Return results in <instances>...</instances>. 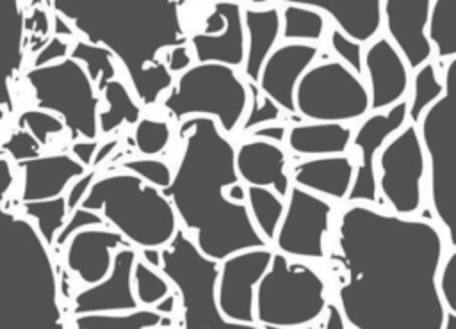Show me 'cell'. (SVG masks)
<instances>
[{
  "label": "cell",
  "mask_w": 456,
  "mask_h": 329,
  "mask_svg": "<svg viewBox=\"0 0 456 329\" xmlns=\"http://www.w3.org/2000/svg\"><path fill=\"white\" fill-rule=\"evenodd\" d=\"M5 117H7V112H5L4 108H0V124L4 123V119H5Z\"/></svg>",
  "instance_id": "cell-59"
},
{
  "label": "cell",
  "mask_w": 456,
  "mask_h": 329,
  "mask_svg": "<svg viewBox=\"0 0 456 329\" xmlns=\"http://www.w3.org/2000/svg\"><path fill=\"white\" fill-rule=\"evenodd\" d=\"M251 137L253 139H260V140H269V142H274V144H281L285 142V137H287V128L285 124H264V126H258L255 130H251Z\"/></svg>",
  "instance_id": "cell-48"
},
{
  "label": "cell",
  "mask_w": 456,
  "mask_h": 329,
  "mask_svg": "<svg viewBox=\"0 0 456 329\" xmlns=\"http://www.w3.org/2000/svg\"><path fill=\"white\" fill-rule=\"evenodd\" d=\"M280 37L285 43H319L326 30V16L312 7L287 4L280 9Z\"/></svg>",
  "instance_id": "cell-30"
},
{
  "label": "cell",
  "mask_w": 456,
  "mask_h": 329,
  "mask_svg": "<svg viewBox=\"0 0 456 329\" xmlns=\"http://www.w3.org/2000/svg\"><path fill=\"white\" fill-rule=\"evenodd\" d=\"M68 55L75 60H78L86 73L89 75L91 82L94 84L96 91L100 92L103 85L116 78V66H114V57L112 53L98 44H91L84 39L75 41V44L69 48Z\"/></svg>",
  "instance_id": "cell-34"
},
{
  "label": "cell",
  "mask_w": 456,
  "mask_h": 329,
  "mask_svg": "<svg viewBox=\"0 0 456 329\" xmlns=\"http://www.w3.org/2000/svg\"><path fill=\"white\" fill-rule=\"evenodd\" d=\"M224 194L232 203H246V185H242L240 181L228 185L224 189Z\"/></svg>",
  "instance_id": "cell-50"
},
{
  "label": "cell",
  "mask_w": 456,
  "mask_h": 329,
  "mask_svg": "<svg viewBox=\"0 0 456 329\" xmlns=\"http://www.w3.org/2000/svg\"><path fill=\"white\" fill-rule=\"evenodd\" d=\"M330 46L342 64H346L358 76L363 75V44L347 37L338 28L330 30Z\"/></svg>",
  "instance_id": "cell-41"
},
{
  "label": "cell",
  "mask_w": 456,
  "mask_h": 329,
  "mask_svg": "<svg viewBox=\"0 0 456 329\" xmlns=\"http://www.w3.org/2000/svg\"><path fill=\"white\" fill-rule=\"evenodd\" d=\"M431 0H381V28L397 48L410 71H415L433 57L426 37Z\"/></svg>",
  "instance_id": "cell-16"
},
{
  "label": "cell",
  "mask_w": 456,
  "mask_h": 329,
  "mask_svg": "<svg viewBox=\"0 0 456 329\" xmlns=\"http://www.w3.org/2000/svg\"><path fill=\"white\" fill-rule=\"evenodd\" d=\"M363 73L370 110L379 112L406 100L410 91V68L397 48L378 36L363 50Z\"/></svg>",
  "instance_id": "cell-17"
},
{
  "label": "cell",
  "mask_w": 456,
  "mask_h": 329,
  "mask_svg": "<svg viewBox=\"0 0 456 329\" xmlns=\"http://www.w3.org/2000/svg\"><path fill=\"white\" fill-rule=\"evenodd\" d=\"M246 208L262 238L271 244L285 210V199L273 189L246 185Z\"/></svg>",
  "instance_id": "cell-32"
},
{
  "label": "cell",
  "mask_w": 456,
  "mask_h": 329,
  "mask_svg": "<svg viewBox=\"0 0 456 329\" xmlns=\"http://www.w3.org/2000/svg\"><path fill=\"white\" fill-rule=\"evenodd\" d=\"M96 149H98V140H96V139H94V140H80V142H75V144H73L71 153H73V156H75L84 167H91Z\"/></svg>",
  "instance_id": "cell-49"
},
{
  "label": "cell",
  "mask_w": 456,
  "mask_h": 329,
  "mask_svg": "<svg viewBox=\"0 0 456 329\" xmlns=\"http://www.w3.org/2000/svg\"><path fill=\"white\" fill-rule=\"evenodd\" d=\"M123 167L126 169V173L135 174L137 178H141L144 183L153 185L157 189H166L171 181V169L166 162L153 158V156H144V158H134V160H126L123 162Z\"/></svg>",
  "instance_id": "cell-40"
},
{
  "label": "cell",
  "mask_w": 456,
  "mask_h": 329,
  "mask_svg": "<svg viewBox=\"0 0 456 329\" xmlns=\"http://www.w3.org/2000/svg\"><path fill=\"white\" fill-rule=\"evenodd\" d=\"M78 206L100 213L114 231L141 249L166 247L178 229L176 213L162 190L132 173L94 178Z\"/></svg>",
  "instance_id": "cell-4"
},
{
  "label": "cell",
  "mask_w": 456,
  "mask_h": 329,
  "mask_svg": "<svg viewBox=\"0 0 456 329\" xmlns=\"http://www.w3.org/2000/svg\"><path fill=\"white\" fill-rule=\"evenodd\" d=\"M411 82V94L408 103V121L410 124L419 123L420 116L424 114V110L428 107H431L444 92V82L438 76L436 66L429 60L426 64H422L420 68H417L413 71V78H410Z\"/></svg>",
  "instance_id": "cell-33"
},
{
  "label": "cell",
  "mask_w": 456,
  "mask_h": 329,
  "mask_svg": "<svg viewBox=\"0 0 456 329\" xmlns=\"http://www.w3.org/2000/svg\"><path fill=\"white\" fill-rule=\"evenodd\" d=\"M442 329H456V313H449V311H445Z\"/></svg>",
  "instance_id": "cell-56"
},
{
  "label": "cell",
  "mask_w": 456,
  "mask_h": 329,
  "mask_svg": "<svg viewBox=\"0 0 456 329\" xmlns=\"http://www.w3.org/2000/svg\"><path fill=\"white\" fill-rule=\"evenodd\" d=\"M141 254H142V261L146 265H150L151 269H157L160 267V249H141Z\"/></svg>",
  "instance_id": "cell-54"
},
{
  "label": "cell",
  "mask_w": 456,
  "mask_h": 329,
  "mask_svg": "<svg viewBox=\"0 0 456 329\" xmlns=\"http://www.w3.org/2000/svg\"><path fill=\"white\" fill-rule=\"evenodd\" d=\"M262 329H315L312 324L301 325V327H274V325H262Z\"/></svg>",
  "instance_id": "cell-57"
},
{
  "label": "cell",
  "mask_w": 456,
  "mask_h": 329,
  "mask_svg": "<svg viewBox=\"0 0 456 329\" xmlns=\"http://www.w3.org/2000/svg\"><path fill=\"white\" fill-rule=\"evenodd\" d=\"M20 208H23V215L34 222L43 242L48 247H53V240L68 217L66 197L61 196L50 201L25 203V205H20Z\"/></svg>",
  "instance_id": "cell-35"
},
{
  "label": "cell",
  "mask_w": 456,
  "mask_h": 329,
  "mask_svg": "<svg viewBox=\"0 0 456 329\" xmlns=\"http://www.w3.org/2000/svg\"><path fill=\"white\" fill-rule=\"evenodd\" d=\"M436 290L444 309L456 313V251L451 249L447 256L442 258L436 272Z\"/></svg>",
  "instance_id": "cell-42"
},
{
  "label": "cell",
  "mask_w": 456,
  "mask_h": 329,
  "mask_svg": "<svg viewBox=\"0 0 456 329\" xmlns=\"http://www.w3.org/2000/svg\"><path fill=\"white\" fill-rule=\"evenodd\" d=\"M18 124L20 128L27 130L41 146L48 144V140L64 132V124L62 121L48 112V110H41V108H28V110H23L18 117Z\"/></svg>",
  "instance_id": "cell-38"
},
{
  "label": "cell",
  "mask_w": 456,
  "mask_h": 329,
  "mask_svg": "<svg viewBox=\"0 0 456 329\" xmlns=\"http://www.w3.org/2000/svg\"><path fill=\"white\" fill-rule=\"evenodd\" d=\"M426 156L415 124L406 123L376 156V187L395 215L413 217L422 206Z\"/></svg>",
  "instance_id": "cell-11"
},
{
  "label": "cell",
  "mask_w": 456,
  "mask_h": 329,
  "mask_svg": "<svg viewBox=\"0 0 456 329\" xmlns=\"http://www.w3.org/2000/svg\"><path fill=\"white\" fill-rule=\"evenodd\" d=\"M242 11V2H214L203 30L191 36L187 43L196 62H216L235 69L242 66L246 50Z\"/></svg>",
  "instance_id": "cell-15"
},
{
  "label": "cell",
  "mask_w": 456,
  "mask_h": 329,
  "mask_svg": "<svg viewBox=\"0 0 456 329\" xmlns=\"http://www.w3.org/2000/svg\"><path fill=\"white\" fill-rule=\"evenodd\" d=\"M25 11L21 0H0V108L14 110L11 82L25 55Z\"/></svg>",
  "instance_id": "cell-24"
},
{
  "label": "cell",
  "mask_w": 456,
  "mask_h": 329,
  "mask_svg": "<svg viewBox=\"0 0 456 329\" xmlns=\"http://www.w3.org/2000/svg\"><path fill=\"white\" fill-rule=\"evenodd\" d=\"M182 156L162 194L178 222L192 233L196 247L208 258L226 256L269 244L256 231L246 203H232L224 189L240 181L235 171V146L212 117L192 116L180 121Z\"/></svg>",
  "instance_id": "cell-2"
},
{
  "label": "cell",
  "mask_w": 456,
  "mask_h": 329,
  "mask_svg": "<svg viewBox=\"0 0 456 329\" xmlns=\"http://www.w3.org/2000/svg\"><path fill=\"white\" fill-rule=\"evenodd\" d=\"M2 151L5 156L11 158V162H20L39 155L41 144L27 130L20 128L9 135V139L4 142Z\"/></svg>",
  "instance_id": "cell-44"
},
{
  "label": "cell",
  "mask_w": 456,
  "mask_h": 329,
  "mask_svg": "<svg viewBox=\"0 0 456 329\" xmlns=\"http://www.w3.org/2000/svg\"><path fill=\"white\" fill-rule=\"evenodd\" d=\"M317 55L319 48L312 43H281L274 46L260 69L256 87L281 110L294 114L296 85Z\"/></svg>",
  "instance_id": "cell-18"
},
{
  "label": "cell",
  "mask_w": 456,
  "mask_h": 329,
  "mask_svg": "<svg viewBox=\"0 0 456 329\" xmlns=\"http://www.w3.org/2000/svg\"><path fill=\"white\" fill-rule=\"evenodd\" d=\"M326 329H346L342 324V313L335 304H328V325Z\"/></svg>",
  "instance_id": "cell-52"
},
{
  "label": "cell",
  "mask_w": 456,
  "mask_h": 329,
  "mask_svg": "<svg viewBox=\"0 0 456 329\" xmlns=\"http://www.w3.org/2000/svg\"><path fill=\"white\" fill-rule=\"evenodd\" d=\"M36 108L55 114L71 139H98L100 96L84 66L69 55L25 73Z\"/></svg>",
  "instance_id": "cell-9"
},
{
  "label": "cell",
  "mask_w": 456,
  "mask_h": 329,
  "mask_svg": "<svg viewBox=\"0 0 456 329\" xmlns=\"http://www.w3.org/2000/svg\"><path fill=\"white\" fill-rule=\"evenodd\" d=\"M159 270L178 290L183 329H260L221 315L216 299L219 261L205 256L183 228H178L171 242L160 249Z\"/></svg>",
  "instance_id": "cell-7"
},
{
  "label": "cell",
  "mask_w": 456,
  "mask_h": 329,
  "mask_svg": "<svg viewBox=\"0 0 456 329\" xmlns=\"http://www.w3.org/2000/svg\"><path fill=\"white\" fill-rule=\"evenodd\" d=\"M16 164L23 169V189L20 194V205L61 197L64 196L71 181H75L87 171V167H84L73 155L68 153H39Z\"/></svg>",
  "instance_id": "cell-21"
},
{
  "label": "cell",
  "mask_w": 456,
  "mask_h": 329,
  "mask_svg": "<svg viewBox=\"0 0 456 329\" xmlns=\"http://www.w3.org/2000/svg\"><path fill=\"white\" fill-rule=\"evenodd\" d=\"M346 270L340 313L354 329H442L436 290L444 237L436 224L349 203L337 226Z\"/></svg>",
  "instance_id": "cell-1"
},
{
  "label": "cell",
  "mask_w": 456,
  "mask_h": 329,
  "mask_svg": "<svg viewBox=\"0 0 456 329\" xmlns=\"http://www.w3.org/2000/svg\"><path fill=\"white\" fill-rule=\"evenodd\" d=\"M137 260L134 247H121L112 256L109 274L96 285L80 290L73 299V315L128 313L139 309L132 288V267Z\"/></svg>",
  "instance_id": "cell-19"
},
{
  "label": "cell",
  "mask_w": 456,
  "mask_h": 329,
  "mask_svg": "<svg viewBox=\"0 0 456 329\" xmlns=\"http://www.w3.org/2000/svg\"><path fill=\"white\" fill-rule=\"evenodd\" d=\"M53 30H55V37H73L75 30L69 27V23L66 20H62L61 16L55 14L53 18Z\"/></svg>",
  "instance_id": "cell-53"
},
{
  "label": "cell",
  "mask_w": 456,
  "mask_h": 329,
  "mask_svg": "<svg viewBox=\"0 0 456 329\" xmlns=\"http://www.w3.org/2000/svg\"><path fill=\"white\" fill-rule=\"evenodd\" d=\"M171 139V130L166 121L142 117L135 123L134 142L144 156H155L166 149Z\"/></svg>",
  "instance_id": "cell-37"
},
{
  "label": "cell",
  "mask_w": 456,
  "mask_h": 329,
  "mask_svg": "<svg viewBox=\"0 0 456 329\" xmlns=\"http://www.w3.org/2000/svg\"><path fill=\"white\" fill-rule=\"evenodd\" d=\"M444 92L419 119V137L426 156L428 197L435 221L451 249L456 245V57L444 66Z\"/></svg>",
  "instance_id": "cell-5"
},
{
  "label": "cell",
  "mask_w": 456,
  "mask_h": 329,
  "mask_svg": "<svg viewBox=\"0 0 456 329\" xmlns=\"http://www.w3.org/2000/svg\"><path fill=\"white\" fill-rule=\"evenodd\" d=\"M354 176V162L347 155L310 156L294 165V185L324 199H346Z\"/></svg>",
  "instance_id": "cell-25"
},
{
  "label": "cell",
  "mask_w": 456,
  "mask_h": 329,
  "mask_svg": "<svg viewBox=\"0 0 456 329\" xmlns=\"http://www.w3.org/2000/svg\"><path fill=\"white\" fill-rule=\"evenodd\" d=\"M96 178V171L94 169H89L86 171L82 176H78L75 181H71V185L66 189V208H68V213H71L75 208H78V205L82 203L86 192L89 190L91 183L94 181Z\"/></svg>",
  "instance_id": "cell-45"
},
{
  "label": "cell",
  "mask_w": 456,
  "mask_h": 329,
  "mask_svg": "<svg viewBox=\"0 0 456 329\" xmlns=\"http://www.w3.org/2000/svg\"><path fill=\"white\" fill-rule=\"evenodd\" d=\"M105 96L107 108L98 112V132L107 135L121 124H135L141 119V107L125 82L112 78L100 91Z\"/></svg>",
  "instance_id": "cell-28"
},
{
  "label": "cell",
  "mask_w": 456,
  "mask_h": 329,
  "mask_svg": "<svg viewBox=\"0 0 456 329\" xmlns=\"http://www.w3.org/2000/svg\"><path fill=\"white\" fill-rule=\"evenodd\" d=\"M171 325L169 315L151 308H139L128 313H82L75 315L77 329H155Z\"/></svg>",
  "instance_id": "cell-31"
},
{
  "label": "cell",
  "mask_w": 456,
  "mask_h": 329,
  "mask_svg": "<svg viewBox=\"0 0 456 329\" xmlns=\"http://www.w3.org/2000/svg\"><path fill=\"white\" fill-rule=\"evenodd\" d=\"M66 245V267L82 283H100L112 267V256L121 247H134L118 231L102 226L84 228L73 233Z\"/></svg>",
  "instance_id": "cell-20"
},
{
  "label": "cell",
  "mask_w": 456,
  "mask_h": 329,
  "mask_svg": "<svg viewBox=\"0 0 456 329\" xmlns=\"http://www.w3.org/2000/svg\"><path fill=\"white\" fill-rule=\"evenodd\" d=\"M176 306V295L175 293H167L164 299H160L151 309L160 313V315H171L175 311Z\"/></svg>",
  "instance_id": "cell-51"
},
{
  "label": "cell",
  "mask_w": 456,
  "mask_h": 329,
  "mask_svg": "<svg viewBox=\"0 0 456 329\" xmlns=\"http://www.w3.org/2000/svg\"><path fill=\"white\" fill-rule=\"evenodd\" d=\"M287 158L280 144L251 139L235 148V171L244 185L273 189L280 197H287L290 180Z\"/></svg>",
  "instance_id": "cell-22"
},
{
  "label": "cell",
  "mask_w": 456,
  "mask_h": 329,
  "mask_svg": "<svg viewBox=\"0 0 456 329\" xmlns=\"http://www.w3.org/2000/svg\"><path fill=\"white\" fill-rule=\"evenodd\" d=\"M192 2H200V0H192ZM203 2H223V0H203ZM233 2H242V0H233Z\"/></svg>",
  "instance_id": "cell-60"
},
{
  "label": "cell",
  "mask_w": 456,
  "mask_h": 329,
  "mask_svg": "<svg viewBox=\"0 0 456 329\" xmlns=\"http://www.w3.org/2000/svg\"><path fill=\"white\" fill-rule=\"evenodd\" d=\"M248 92L253 94V103L251 107H248V114H244L242 117V132H251L258 126L269 124V123H276L280 119V112L281 108L265 94L260 92V89L256 87V84L248 82Z\"/></svg>",
  "instance_id": "cell-39"
},
{
  "label": "cell",
  "mask_w": 456,
  "mask_h": 329,
  "mask_svg": "<svg viewBox=\"0 0 456 329\" xmlns=\"http://www.w3.org/2000/svg\"><path fill=\"white\" fill-rule=\"evenodd\" d=\"M52 9L80 37L107 48L125 68L142 105L171 87L164 52L189 43L178 0H52Z\"/></svg>",
  "instance_id": "cell-3"
},
{
  "label": "cell",
  "mask_w": 456,
  "mask_h": 329,
  "mask_svg": "<svg viewBox=\"0 0 456 329\" xmlns=\"http://www.w3.org/2000/svg\"><path fill=\"white\" fill-rule=\"evenodd\" d=\"M324 290V281L312 267L273 251L269 267L255 286V322L274 327L308 325L326 308Z\"/></svg>",
  "instance_id": "cell-8"
},
{
  "label": "cell",
  "mask_w": 456,
  "mask_h": 329,
  "mask_svg": "<svg viewBox=\"0 0 456 329\" xmlns=\"http://www.w3.org/2000/svg\"><path fill=\"white\" fill-rule=\"evenodd\" d=\"M134 295L142 308H153L169 293V281L157 269H151L142 260H135L132 267Z\"/></svg>",
  "instance_id": "cell-36"
},
{
  "label": "cell",
  "mask_w": 456,
  "mask_h": 329,
  "mask_svg": "<svg viewBox=\"0 0 456 329\" xmlns=\"http://www.w3.org/2000/svg\"><path fill=\"white\" fill-rule=\"evenodd\" d=\"M116 144H118L116 140H110V142L103 144L100 149H96V153H94V158H93V164H91V167H96L100 162H103V158H105V156H109V155H110V151H114Z\"/></svg>",
  "instance_id": "cell-55"
},
{
  "label": "cell",
  "mask_w": 456,
  "mask_h": 329,
  "mask_svg": "<svg viewBox=\"0 0 456 329\" xmlns=\"http://www.w3.org/2000/svg\"><path fill=\"white\" fill-rule=\"evenodd\" d=\"M162 62L166 64V68L169 69L171 75H175V73L180 75L189 66H192V55L189 53V44L169 48L167 52H164Z\"/></svg>",
  "instance_id": "cell-47"
},
{
  "label": "cell",
  "mask_w": 456,
  "mask_h": 329,
  "mask_svg": "<svg viewBox=\"0 0 456 329\" xmlns=\"http://www.w3.org/2000/svg\"><path fill=\"white\" fill-rule=\"evenodd\" d=\"M164 94L162 107L175 121L212 117L224 135L240 124L249 105L248 85L237 69L216 62L189 66Z\"/></svg>",
  "instance_id": "cell-6"
},
{
  "label": "cell",
  "mask_w": 456,
  "mask_h": 329,
  "mask_svg": "<svg viewBox=\"0 0 456 329\" xmlns=\"http://www.w3.org/2000/svg\"><path fill=\"white\" fill-rule=\"evenodd\" d=\"M426 37L440 60L456 57V0H431Z\"/></svg>",
  "instance_id": "cell-29"
},
{
  "label": "cell",
  "mask_w": 456,
  "mask_h": 329,
  "mask_svg": "<svg viewBox=\"0 0 456 329\" xmlns=\"http://www.w3.org/2000/svg\"><path fill=\"white\" fill-rule=\"evenodd\" d=\"M246 50H244V76L248 82L256 84L260 69L280 39V7L262 5V7H244L242 11Z\"/></svg>",
  "instance_id": "cell-26"
},
{
  "label": "cell",
  "mask_w": 456,
  "mask_h": 329,
  "mask_svg": "<svg viewBox=\"0 0 456 329\" xmlns=\"http://www.w3.org/2000/svg\"><path fill=\"white\" fill-rule=\"evenodd\" d=\"M406 100L394 107L369 114L351 135V142L358 149V164L346 201L349 203H378L376 187V156L383 144L399 132L408 121Z\"/></svg>",
  "instance_id": "cell-14"
},
{
  "label": "cell",
  "mask_w": 456,
  "mask_h": 329,
  "mask_svg": "<svg viewBox=\"0 0 456 329\" xmlns=\"http://www.w3.org/2000/svg\"><path fill=\"white\" fill-rule=\"evenodd\" d=\"M280 5L296 4L321 11L335 28L367 44L381 32V0H274Z\"/></svg>",
  "instance_id": "cell-23"
},
{
  "label": "cell",
  "mask_w": 456,
  "mask_h": 329,
  "mask_svg": "<svg viewBox=\"0 0 456 329\" xmlns=\"http://www.w3.org/2000/svg\"><path fill=\"white\" fill-rule=\"evenodd\" d=\"M69 52V44L62 39V37H52L36 55L34 59V66H45L55 60H61L64 57H68Z\"/></svg>",
  "instance_id": "cell-46"
},
{
  "label": "cell",
  "mask_w": 456,
  "mask_h": 329,
  "mask_svg": "<svg viewBox=\"0 0 456 329\" xmlns=\"http://www.w3.org/2000/svg\"><path fill=\"white\" fill-rule=\"evenodd\" d=\"M331 210L333 206L328 199L290 185L285 210L273 238L276 251L294 258L322 260Z\"/></svg>",
  "instance_id": "cell-12"
},
{
  "label": "cell",
  "mask_w": 456,
  "mask_h": 329,
  "mask_svg": "<svg viewBox=\"0 0 456 329\" xmlns=\"http://www.w3.org/2000/svg\"><path fill=\"white\" fill-rule=\"evenodd\" d=\"M273 251L256 247L233 253L219 261L216 299L226 320L256 325L255 286L269 267Z\"/></svg>",
  "instance_id": "cell-13"
},
{
  "label": "cell",
  "mask_w": 456,
  "mask_h": 329,
  "mask_svg": "<svg viewBox=\"0 0 456 329\" xmlns=\"http://www.w3.org/2000/svg\"><path fill=\"white\" fill-rule=\"evenodd\" d=\"M102 224H105V221L102 219L100 213L78 206L71 213H68L62 228L59 229L57 237L53 240V247H62L73 233H77L84 228H93V226H102Z\"/></svg>",
  "instance_id": "cell-43"
},
{
  "label": "cell",
  "mask_w": 456,
  "mask_h": 329,
  "mask_svg": "<svg viewBox=\"0 0 456 329\" xmlns=\"http://www.w3.org/2000/svg\"><path fill=\"white\" fill-rule=\"evenodd\" d=\"M271 0H249L251 7H262V5H269Z\"/></svg>",
  "instance_id": "cell-58"
},
{
  "label": "cell",
  "mask_w": 456,
  "mask_h": 329,
  "mask_svg": "<svg viewBox=\"0 0 456 329\" xmlns=\"http://www.w3.org/2000/svg\"><path fill=\"white\" fill-rule=\"evenodd\" d=\"M294 105L308 121L342 124L362 119L370 110L363 78L340 60L314 62L296 85Z\"/></svg>",
  "instance_id": "cell-10"
},
{
  "label": "cell",
  "mask_w": 456,
  "mask_h": 329,
  "mask_svg": "<svg viewBox=\"0 0 456 329\" xmlns=\"http://www.w3.org/2000/svg\"><path fill=\"white\" fill-rule=\"evenodd\" d=\"M353 130L342 123H299L287 130V148L303 156L346 155Z\"/></svg>",
  "instance_id": "cell-27"
}]
</instances>
